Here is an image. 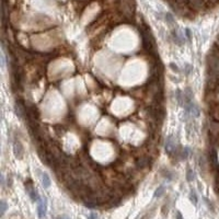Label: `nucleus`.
Here are the masks:
<instances>
[{"label": "nucleus", "instance_id": "39448f33", "mask_svg": "<svg viewBox=\"0 0 219 219\" xmlns=\"http://www.w3.org/2000/svg\"><path fill=\"white\" fill-rule=\"evenodd\" d=\"M149 162H150V160H149V158L148 157H140V159H138L137 160V165L138 167H140V168H145V167H148L149 165Z\"/></svg>", "mask_w": 219, "mask_h": 219}, {"label": "nucleus", "instance_id": "1a4fd4ad", "mask_svg": "<svg viewBox=\"0 0 219 219\" xmlns=\"http://www.w3.org/2000/svg\"><path fill=\"white\" fill-rule=\"evenodd\" d=\"M164 19H165L168 24H173V22H174L173 15H171V13H165V15H164Z\"/></svg>", "mask_w": 219, "mask_h": 219}, {"label": "nucleus", "instance_id": "dca6fc26", "mask_svg": "<svg viewBox=\"0 0 219 219\" xmlns=\"http://www.w3.org/2000/svg\"><path fill=\"white\" fill-rule=\"evenodd\" d=\"M176 219H183V217H182L181 213H178V214H176Z\"/></svg>", "mask_w": 219, "mask_h": 219}, {"label": "nucleus", "instance_id": "f257e3e1", "mask_svg": "<svg viewBox=\"0 0 219 219\" xmlns=\"http://www.w3.org/2000/svg\"><path fill=\"white\" fill-rule=\"evenodd\" d=\"M13 153H15V156L17 159H23L24 156V149H23V146L21 144L20 139L18 138V137H15L13 138Z\"/></svg>", "mask_w": 219, "mask_h": 219}, {"label": "nucleus", "instance_id": "2eb2a0df", "mask_svg": "<svg viewBox=\"0 0 219 219\" xmlns=\"http://www.w3.org/2000/svg\"><path fill=\"white\" fill-rule=\"evenodd\" d=\"M185 34H186V36H188V38H191V31L188 29L185 30Z\"/></svg>", "mask_w": 219, "mask_h": 219}, {"label": "nucleus", "instance_id": "7ed1b4c3", "mask_svg": "<svg viewBox=\"0 0 219 219\" xmlns=\"http://www.w3.org/2000/svg\"><path fill=\"white\" fill-rule=\"evenodd\" d=\"M46 211H47V203L45 197L44 198H40L38 199V215L40 218H44L45 215H46Z\"/></svg>", "mask_w": 219, "mask_h": 219}, {"label": "nucleus", "instance_id": "0eeeda50", "mask_svg": "<svg viewBox=\"0 0 219 219\" xmlns=\"http://www.w3.org/2000/svg\"><path fill=\"white\" fill-rule=\"evenodd\" d=\"M190 201H191L192 203H193L194 205L197 204V195H196V193L194 192L193 190H192V191L190 192Z\"/></svg>", "mask_w": 219, "mask_h": 219}, {"label": "nucleus", "instance_id": "9d476101", "mask_svg": "<svg viewBox=\"0 0 219 219\" xmlns=\"http://www.w3.org/2000/svg\"><path fill=\"white\" fill-rule=\"evenodd\" d=\"M0 205H1V209H0V211H1V216H3V214H5V211H7V203L5 202V201H1V203H0Z\"/></svg>", "mask_w": 219, "mask_h": 219}, {"label": "nucleus", "instance_id": "9b49d317", "mask_svg": "<svg viewBox=\"0 0 219 219\" xmlns=\"http://www.w3.org/2000/svg\"><path fill=\"white\" fill-rule=\"evenodd\" d=\"M169 66H170V68H171V70H172V71H174V72H179L180 71L179 67H178V65H176V64L170 63V64H169Z\"/></svg>", "mask_w": 219, "mask_h": 219}, {"label": "nucleus", "instance_id": "ddd939ff", "mask_svg": "<svg viewBox=\"0 0 219 219\" xmlns=\"http://www.w3.org/2000/svg\"><path fill=\"white\" fill-rule=\"evenodd\" d=\"M88 219H98V216H96V214L92 213V214H90V216Z\"/></svg>", "mask_w": 219, "mask_h": 219}, {"label": "nucleus", "instance_id": "6e6552de", "mask_svg": "<svg viewBox=\"0 0 219 219\" xmlns=\"http://www.w3.org/2000/svg\"><path fill=\"white\" fill-rule=\"evenodd\" d=\"M195 179V175H194V172L191 169H188V172H186V180H188V182H192L193 180Z\"/></svg>", "mask_w": 219, "mask_h": 219}, {"label": "nucleus", "instance_id": "f8f14e48", "mask_svg": "<svg viewBox=\"0 0 219 219\" xmlns=\"http://www.w3.org/2000/svg\"><path fill=\"white\" fill-rule=\"evenodd\" d=\"M184 70H185V75L188 76L191 74V71L193 70V68H192V66H191V65H188V64H185Z\"/></svg>", "mask_w": 219, "mask_h": 219}, {"label": "nucleus", "instance_id": "4468645a", "mask_svg": "<svg viewBox=\"0 0 219 219\" xmlns=\"http://www.w3.org/2000/svg\"><path fill=\"white\" fill-rule=\"evenodd\" d=\"M56 219H69V217L66 216V215H61V216H58Z\"/></svg>", "mask_w": 219, "mask_h": 219}, {"label": "nucleus", "instance_id": "20e7f679", "mask_svg": "<svg viewBox=\"0 0 219 219\" xmlns=\"http://www.w3.org/2000/svg\"><path fill=\"white\" fill-rule=\"evenodd\" d=\"M41 178H42V185H43V188H48L49 186H51V178H49V175L47 173L43 172Z\"/></svg>", "mask_w": 219, "mask_h": 219}, {"label": "nucleus", "instance_id": "f03ea898", "mask_svg": "<svg viewBox=\"0 0 219 219\" xmlns=\"http://www.w3.org/2000/svg\"><path fill=\"white\" fill-rule=\"evenodd\" d=\"M25 188H26V192H28V194H29V196H30V198L32 199V202H38L40 196H38V192H36V190H35L34 186H33V183H32L30 180L25 183Z\"/></svg>", "mask_w": 219, "mask_h": 219}, {"label": "nucleus", "instance_id": "423d86ee", "mask_svg": "<svg viewBox=\"0 0 219 219\" xmlns=\"http://www.w3.org/2000/svg\"><path fill=\"white\" fill-rule=\"evenodd\" d=\"M163 193H164V186H162V185H161V186H159V188L156 190V192H155L153 196H155L156 198H157V197L159 198V197H161V196L163 195Z\"/></svg>", "mask_w": 219, "mask_h": 219}]
</instances>
